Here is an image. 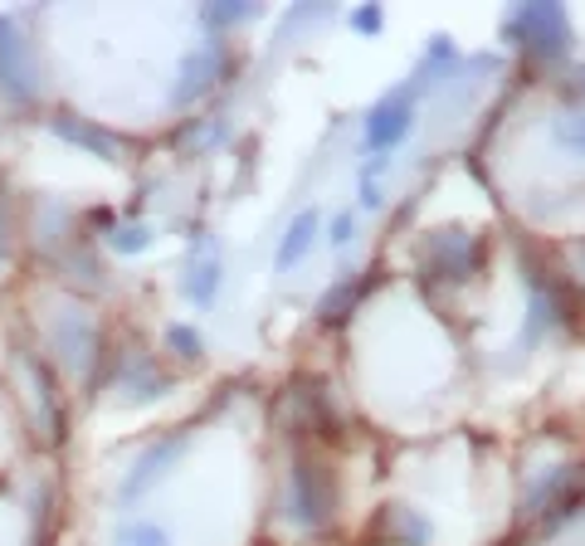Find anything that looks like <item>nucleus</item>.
Returning a JSON list of instances; mask_svg holds the SVG:
<instances>
[{"instance_id": "423d86ee", "label": "nucleus", "mask_w": 585, "mask_h": 546, "mask_svg": "<svg viewBox=\"0 0 585 546\" xmlns=\"http://www.w3.org/2000/svg\"><path fill=\"white\" fill-rule=\"evenodd\" d=\"M410 108H415L410 88L391 93V98L371 112V122H366V146H395L401 142V136L410 132Z\"/></svg>"}, {"instance_id": "6ab92c4d", "label": "nucleus", "mask_w": 585, "mask_h": 546, "mask_svg": "<svg viewBox=\"0 0 585 546\" xmlns=\"http://www.w3.org/2000/svg\"><path fill=\"white\" fill-rule=\"evenodd\" d=\"M357 25H361V29H375V25H381V10H361Z\"/></svg>"}, {"instance_id": "f257e3e1", "label": "nucleus", "mask_w": 585, "mask_h": 546, "mask_svg": "<svg viewBox=\"0 0 585 546\" xmlns=\"http://www.w3.org/2000/svg\"><path fill=\"white\" fill-rule=\"evenodd\" d=\"M0 93L15 103L39 98V64L29 39L20 35V25L10 15H0Z\"/></svg>"}, {"instance_id": "9d476101", "label": "nucleus", "mask_w": 585, "mask_h": 546, "mask_svg": "<svg viewBox=\"0 0 585 546\" xmlns=\"http://www.w3.org/2000/svg\"><path fill=\"white\" fill-rule=\"evenodd\" d=\"M186 293H191L195 308H211L215 293H219V259H201V264L191 269V283H186Z\"/></svg>"}, {"instance_id": "f03ea898", "label": "nucleus", "mask_w": 585, "mask_h": 546, "mask_svg": "<svg viewBox=\"0 0 585 546\" xmlns=\"http://www.w3.org/2000/svg\"><path fill=\"white\" fill-rule=\"evenodd\" d=\"M512 35L522 39V49H532V55H561V45H566V15H561L557 5H522L517 20H512Z\"/></svg>"}, {"instance_id": "0eeeda50", "label": "nucleus", "mask_w": 585, "mask_h": 546, "mask_svg": "<svg viewBox=\"0 0 585 546\" xmlns=\"http://www.w3.org/2000/svg\"><path fill=\"white\" fill-rule=\"evenodd\" d=\"M176 454H181V439H162V444H152L146 454L132 464V474L122 478V488H118V498L122 502H132L138 492H146L152 483H162V474L176 464Z\"/></svg>"}, {"instance_id": "6e6552de", "label": "nucleus", "mask_w": 585, "mask_h": 546, "mask_svg": "<svg viewBox=\"0 0 585 546\" xmlns=\"http://www.w3.org/2000/svg\"><path fill=\"white\" fill-rule=\"evenodd\" d=\"M225 69V45H205L195 55H186L181 64V88H176V103H195L201 93H211V83Z\"/></svg>"}, {"instance_id": "9b49d317", "label": "nucleus", "mask_w": 585, "mask_h": 546, "mask_svg": "<svg viewBox=\"0 0 585 546\" xmlns=\"http://www.w3.org/2000/svg\"><path fill=\"white\" fill-rule=\"evenodd\" d=\"M118 546H171V537H166L156 522H128V527L118 532Z\"/></svg>"}, {"instance_id": "20e7f679", "label": "nucleus", "mask_w": 585, "mask_h": 546, "mask_svg": "<svg viewBox=\"0 0 585 546\" xmlns=\"http://www.w3.org/2000/svg\"><path fill=\"white\" fill-rule=\"evenodd\" d=\"M49 128H55V136H64L69 146L98 156V162H108V166L122 162V142H118V136H112L108 128H98V122L79 118V112H55V122H49Z\"/></svg>"}, {"instance_id": "dca6fc26", "label": "nucleus", "mask_w": 585, "mask_h": 546, "mask_svg": "<svg viewBox=\"0 0 585 546\" xmlns=\"http://www.w3.org/2000/svg\"><path fill=\"white\" fill-rule=\"evenodd\" d=\"M561 142L576 146V152H585V122H571V128H561Z\"/></svg>"}, {"instance_id": "f8f14e48", "label": "nucleus", "mask_w": 585, "mask_h": 546, "mask_svg": "<svg viewBox=\"0 0 585 546\" xmlns=\"http://www.w3.org/2000/svg\"><path fill=\"white\" fill-rule=\"evenodd\" d=\"M361 288L366 283H342L337 293H327V298H322V322H332V318H342V312L351 308V302L361 298Z\"/></svg>"}, {"instance_id": "7ed1b4c3", "label": "nucleus", "mask_w": 585, "mask_h": 546, "mask_svg": "<svg viewBox=\"0 0 585 546\" xmlns=\"http://www.w3.org/2000/svg\"><path fill=\"white\" fill-rule=\"evenodd\" d=\"M292 512L302 527H322L332 512V478L318 464H298L292 468Z\"/></svg>"}, {"instance_id": "39448f33", "label": "nucleus", "mask_w": 585, "mask_h": 546, "mask_svg": "<svg viewBox=\"0 0 585 546\" xmlns=\"http://www.w3.org/2000/svg\"><path fill=\"white\" fill-rule=\"evenodd\" d=\"M55 352H59V361L64 366L83 371V366L93 361V352H98V328H93V318H83V312L59 318L55 322Z\"/></svg>"}, {"instance_id": "f3484780", "label": "nucleus", "mask_w": 585, "mask_h": 546, "mask_svg": "<svg viewBox=\"0 0 585 546\" xmlns=\"http://www.w3.org/2000/svg\"><path fill=\"white\" fill-rule=\"evenodd\" d=\"M351 239V215H337L332 219V245H347Z\"/></svg>"}, {"instance_id": "a211bd4d", "label": "nucleus", "mask_w": 585, "mask_h": 546, "mask_svg": "<svg viewBox=\"0 0 585 546\" xmlns=\"http://www.w3.org/2000/svg\"><path fill=\"white\" fill-rule=\"evenodd\" d=\"M5 249H10V229H5V186H0V264H5Z\"/></svg>"}, {"instance_id": "ddd939ff", "label": "nucleus", "mask_w": 585, "mask_h": 546, "mask_svg": "<svg viewBox=\"0 0 585 546\" xmlns=\"http://www.w3.org/2000/svg\"><path fill=\"white\" fill-rule=\"evenodd\" d=\"M152 245V229L146 225H138V229H118V235H112V249H118V254H138V249H146Z\"/></svg>"}, {"instance_id": "1a4fd4ad", "label": "nucleus", "mask_w": 585, "mask_h": 546, "mask_svg": "<svg viewBox=\"0 0 585 546\" xmlns=\"http://www.w3.org/2000/svg\"><path fill=\"white\" fill-rule=\"evenodd\" d=\"M312 235H318V215H312V210H302V215L288 225L284 245H278V269H292V264H298V259L312 249Z\"/></svg>"}, {"instance_id": "4468645a", "label": "nucleus", "mask_w": 585, "mask_h": 546, "mask_svg": "<svg viewBox=\"0 0 585 546\" xmlns=\"http://www.w3.org/2000/svg\"><path fill=\"white\" fill-rule=\"evenodd\" d=\"M166 342H171V352H181L186 361H195V356H201V337H195L191 328H171V332H166Z\"/></svg>"}, {"instance_id": "2eb2a0df", "label": "nucleus", "mask_w": 585, "mask_h": 546, "mask_svg": "<svg viewBox=\"0 0 585 546\" xmlns=\"http://www.w3.org/2000/svg\"><path fill=\"white\" fill-rule=\"evenodd\" d=\"M205 20L219 29V25H239V20H249V5H215V10H205Z\"/></svg>"}]
</instances>
